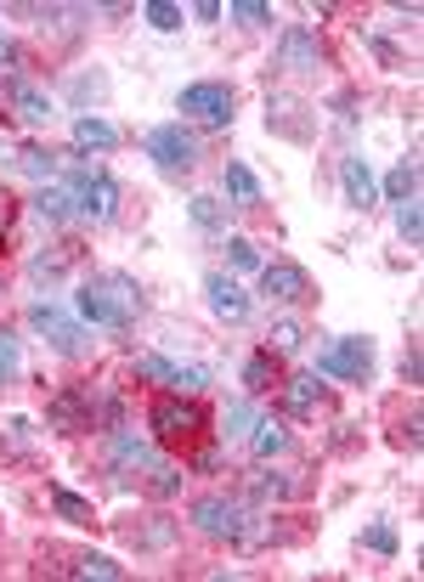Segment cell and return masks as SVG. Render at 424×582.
<instances>
[{"label": "cell", "mask_w": 424, "mask_h": 582, "mask_svg": "<svg viewBox=\"0 0 424 582\" xmlns=\"http://www.w3.org/2000/svg\"><path fill=\"white\" fill-rule=\"evenodd\" d=\"M62 165H69V153H51V147H40V142H28V147L17 153V170L35 176V181H46V187L62 176Z\"/></svg>", "instance_id": "d6986e66"}, {"label": "cell", "mask_w": 424, "mask_h": 582, "mask_svg": "<svg viewBox=\"0 0 424 582\" xmlns=\"http://www.w3.org/2000/svg\"><path fill=\"white\" fill-rule=\"evenodd\" d=\"M108 436H114V464H119V470H153V464H158V447H153V441L130 436V430H119V425H114Z\"/></svg>", "instance_id": "ac0fdd59"}, {"label": "cell", "mask_w": 424, "mask_h": 582, "mask_svg": "<svg viewBox=\"0 0 424 582\" xmlns=\"http://www.w3.org/2000/svg\"><path fill=\"white\" fill-rule=\"evenodd\" d=\"M397 233H402L408 244H419V238H424V215H419V199L397 204Z\"/></svg>", "instance_id": "e575fe53"}, {"label": "cell", "mask_w": 424, "mask_h": 582, "mask_svg": "<svg viewBox=\"0 0 424 582\" xmlns=\"http://www.w3.org/2000/svg\"><path fill=\"white\" fill-rule=\"evenodd\" d=\"M233 108H238V91L226 80H199V85H187L176 96V114L210 124V131H226V124H233Z\"/></svg>", "instance_id": "52a82bcc"}, {"label": "cell", "mask_w": 424, "mask_h": 582, "mask_svg": "<svg viewBox=\"0 0 424 582\" xmlns=\"http://www.w3.org/2000/svg\"><path fill=\"white\" fill-rule=\"evenodd\" d=\"M12 108H17L23 124H51V96L40 85H28V80L12 85Z\"/></svg>", "instance_id": "44dd1931"}, {"label": "cell", "mask_w": 424, "mask_h": 582, "mask_svg": "<svg viewBox=\"0 0 424 582\" xmlns=\"http://www.w3.org/2000/svg\"><path fill=\"white\" fill-rule=\"evenodd\" d=\"M51 509L62 514V521H91V503H85V498H74L69 487H51Z\"/></svg>", "instance_id": "1f68e13d"}, {"label": "cell", "mask_w": 424, "mask_h": 582, "mask_svg": "<svg viewBox=\"0 0 424 582\" xmlns=\"http://www.w3.org/2000/svg\"><path fill=\"white\" fill-rule=\"evenodd\" d=\"M267 351H272V357H295V351H306V322L278 317L272 334H267Z\"/></svg>", "instance_id": "d4e9b609"}, {"label": "cell", "mask_w": 424, "mask_h": 582, "mask_svg": "<svg viewBox=\"0 0 424 582\" xmlns=\"http://www.w3.org/2000/svg\"><path fill=\"white\" fill-rule=\"evenodd\" d=\"M130 543H137V548H170V543H176V526H170V521H158V526H142V532L130 526Z\"/></svg>", "instance_id": "d6a6232c"}, {"label": "cell", "mask_w": 424, "mask_h": 582, "mask_svg": "<svg viewBox=\"0 0 424 582\" xmlns=\"http://www.w3.org/2000/svg\"><path fill=\"white\" fill-rule=\"evenodd\" d=\"M301 114H311L301 96H288V91H272V96H267V131H278V136H288V142H311L317 124L301 119Z\"/></svg>", "instance_id": "5bb4252c"}, {"label": "cell", "mask_w": 424, "mask_h": 582, "mask_svg": "<svg viewBox=\"0 0 424 582\" xmlns=\"http://www.w3.org/2000/svg\"><path fill=\"white\" fill-rule=\"evenodd\" d=\"M226 266H233V272H260L267 261H260V249L244 233H233V238H226Z\"/></svg>", "instance_id": "f546056e"}, {"label": "cell", "mask_w": 424, "mask_h": 582, "mask_svg": "<svg viewBox=\"0 0 424 582\" xmlns=\"http://www.w3.org/2000/svg\"><path fill=\"white\" fill-rule=\"evenodd\" d=\"M402 379L419 384V340H408V357H402Z\"/></svg>", "instance_id": "60d3db41"}, {"label": "cell", "mask_w": 424, "mask_h": 582, "mask_svg": "<svg viewBox=\"0 0 424 582\" xmlns=\"http://www.w3.org/2000/svg\"><path fill=\"white\" fill-rule=\"evenodd\" d=\"M46 425L57 436H80V430H114L119 425V396L103 391V384H69L57 391L46 407Z\"/></svg>", "instance_id": "7a4b0ae2"}, {"label": "cell", "mask_w": 424, "mask_h": 582, "mask_svg": "<svg viewBox=\"0 0 424 582\" xmlns=\"http://www.w3.org/2000/svg\"><path fill=\"white\" fill-rule=\"evenodd\" d=\"M35 215H40L46 226L74 221V204H69V192H62V181H51V187H40V192H35Z\"/></svg>", "instance_id": "484cf974"}, {"label": "cell", "mask_w": 424, "mask_h": 582, "mask_svg": "<svg viewBox=\"0 0 424 582\" xmlns=\"http://www.w3.org/2000/svg\"><path fill=\"white\" fill-rule=\"evenodd\" d=\"M23 317H28V329H35V334L57 351V357H85V329H80V322L62 311L57 300H28Z\"/></svg>", "instance_id": "9c48e42d"}, {"label": "cell", "mask_w": 424, "mask_h": 582, "mask_svg": "<svg viewBox=\"0 0 424 582\" xmlns=\"http://www.w3.org/2000/svg\"><path fill=\"white\" fill-rule=\"evenodd\" d=\"M148 158H153V165L158 170H165V176H192V170H199V158H204V142L199 136H192L187 131V124L176 119V124H158V131L148 136Z\"/></svg>", "instance_id": "8992f818"}, {"label": "cell", "mask_w": 424, "mask_h": 582, "mask_svg": "<svg viewBox=\"0 0 424 582\" xmlns=\"http://www.w3.org/2000/svg\"><path fill=\"white\" fill-rule=\"evenodd\" d=\"M74 306H80L85 322H96V329H130V322L148 311V295L130 272H96V277L80 283Z\"/></svg>", "instance_id": "6da1fadb"}, {"label": "cell", "mask_w": 424, "mask_h": 582, "mask_svg": "<svg viewBox=\"0 0 424 582\" xmlns=\"http://www.w3.org/2000/svg\"><path fill=\"white\" fill-rule=\"evenodd\" d=\"M260 295L278 300V306H306L311 300V277L295 261H267L260 266Z\"/></svg>", "instance_id": "7c38bea8"}, {"label": "cell", "mask_w": 424, "mask_h": 582, "mask_svg": "<svg viewBox=\"0 0 424 582\" xmlns=\"http://www.w3.org/2000/svg\"><path fill=\"white\" fill-rule=\"evenodd\" d=\"M12 379H17V334L0 329V384H12Z\"/></svg>", "instance_id": "8d00e7d4"}, {"label": "cell", "mask_w": 424, "mask_h": 582, "mask_svg": "<svg viewBox=\"0 0 424 582\" xmlns=\"http://www.w3.org/2000/svg\"><path fill=\"white\" fill-rule=\"evenodd\" d=\"M233 17H238L244 28H260V23L272 17V7H267V0H238V7H233Z\"/></svg>", "instance_id": "ab89813d"}, {"label": "cell", "mask_w": 424, "mask_h": 582, "mask_svg": "<svg viewBox=\"0 0 424 582\" xmlns=\"http://www.w3.org/2000/svg\"><path fill=\"white\" fill-rule=\"evenodd\" d=\"M226 7H221V0H199V7H192V17H204V23H215Z\"/></svg>", "instance_id": "b9f144b4"}, {"label": "cell", "mask_w": 424, "mask_h": 582, "mask_svg": "<svg viewBox=\"0 0 424 582\" xmlns=\"http://www.w3.org/2000/svg\"><path fill=\"white\" fill-rule=\"evenodd\" d=\"M187 210H192V221H199V226H204V233H221V221H226V210H221L215 199H204V192H199V199H192Z\"/></svg>", "instance_id": "d590c367"}, {"label": "cell", "mask_w": 424, "mask_h": 582, "mask_svg": "<svg viewBox=\"0 0 424 582\" xmlns=\"http://www.w3.org/2000/svg\"><path fill=\"white\" fill-rule=\"evenodd\" d=\"M7 46H12V40H7V28H0V51H7Z\"/></svg>", "instance_id": "7bdbcfd3"}, {"label": "cell", "mask_w": 424, "mask_h": 582, "mask_svg": "<svg viewBox=\"0 0 424 582\" xmlns=\"http://www.w3.org/2000/svg\"><path fill=\"white\" fill-rule=\"evenodd\" d=\"M249 498L244 492H204V498H192L187 503V521L192 532H204V537H221V543H238L244 526H249Z\"/></svg>", "instance_id": "5b68a950"}, {"label": "cell", "mask_w": 424, "mask_h": 582, "mask_svg": "<svg viewBox=\"0 0 424 582\" xmlns=\"http://www.w3.org/2000/svg\"><path fill=\"white\" fill-rule=\"evenodd\" d=\"M148 492H153V498H176V492H181V470H170L165 459H158V464L148 470Z\"/></svg>", "instance_id": "4dcf8cb0"}, {"label": "cell", "mask_w": 424, "mask_h": 582, "mask_svg": "<svg viewBox=\"0 0 424 582\" xmlns=\"http://www.w3.org/2000/svg\"><path fill=\"white\" fill-rule=\"evenodd\" d=\"M278 396L288 418H317V407H329V384H322V373H288L278 379Z\"/></svg>", "instance_id": "4fadbf2b"}, {"label": "cell", "mask_w": 424, "mask_h": 582, "mask_svg": "<svg viewBox=\"0 0 424 582\" xmlns=\"http://www.w3.org/2000/svg\"><path fill=\"white\" fill-rule=\"evenodd\" d=\"M255 418H260V413H255V402H249V396L226 402V413H221V436H226V441H244V436L255 430Z\"/></svg>", "instance_id": "83f0119b"}, {"label": "cell", "mask_w": 424, "mask_h": 582, "mask_svg": "<svg viewBox=\"0 0 424 582\" xmlns=\"http://www.w3.org/2000/svg\"><path fill=\"white\" fill-rule=\"evenodd\" d=\"M69 560H74V566H62V571H74V577H103V582H119V577H125V566H119L114 555H91V548H74Z\"/></svg>", "instance_id": "cb8c5ba5"}, {"label": "cell", "mask_w": 424, "mask_h": 582, "mask_svg": "<svg viewBox=\"0 0 424 582\" xmlns=\"http://www.w3.org/2000/svg\"><path fill=\"white\" fill-rule=\"evenodd\" d=\"M148 425H153V441H158V447L192 452V447L204 441V430H210V413L192 402V396H158L153 413H148Z\"/></svg>", "instance_id": "277c9868"}, {"label": "cell", "mask_w": 424, "mask_h": 582, "mask_svg": "<svg viewBox=\"0 0 424 582\" xmlns=\"http://www.w3.org/2000/svg\"><path fill=\"white\" fill-rule=\"evenodd\" d=\"M363 548H374V555H397L402 543H397V532H390V526L379 521V526H368V532H363Z\"/></svg>", "instance_id": "74e56055"}, {"label": "cell", "mask_w": 424, "mask_h": 582, "mask_svg": "<svg viewBox=\"0 0 424 582\" xmlns=\"http://www.w3.org/2000/svg\"><path fill=\"white\" fill-rule=\"evenodd\" d=\"M69 261H74V249L69 244H51V249H40L35 261H28V277H35V283H57L62 272H69Z\"/></svg>", "instance_id": "4316f807"}, {"label": "cell", "mask_w": 424, "mask_h": 582, "mask_svg": "<svg viewBox=\"0 0 424 582\" xmlns=\"http://www.w3.org/2000/svg\"><path fill=\"white\" fill-rule=\"evenodd\" d=\"M74 147H96V153L119 147V124L103 119V114H80V119H74Z\"/></svg>", "instance_id": "ffe728a7"}, {"label": "cell", "mask_w": 424, "mask_h": 582, "mask_svg": "<svg viewBox=\"0 0 424 582\" xmlns=\"http://www.w3.org/2000/svg\"><path fill=\"white\" fill-rule=\"evenodd\" d=\"M226 199H233L238 210H255V204H260V176H255L249 165H238V158L226 165Z\"/></svg>", "instance_id": "603a6c76"}, {"label": "cell", "mask_w": 424, "mask_h": 582, "mask_svg": "<svg viewBox=\"0 0 424 582\" xmlns=\"http://www.w3.org/2000/svg\"><path fill=\"white\" fill-rule=\"evenodd\" d=\"M288 441H295V436H288V425H283V418L278 413H267V418H255V430H249V447H255V459H283V452H288Z\"/></svg>", "instance_id": "e0dca14e"}, {"label": "cell", "mask_w": 424, "mask_h": 582, "mask_svg": "<svg viewBox=\"0 0 424 582\" xmlns=\"http://www.w3.org/2000/svg\"><path fill=\"white\" fill-rule=\"evenodd\" d=\"M311 373L363 384V379L374 373V345H368L363 334H340V340H329V345L317 351V368H311Z\"/></svg>", "instance_id": "30bf717a"}, {"label": "cell", "mask_w": 424, "mask_h": 582, "mask_svg": "<svg viewBox=\"0 0 424 582\" xmlns=\"http://www.w3.org/2000/svg\"><path fill=\"white\" fill-rule=\"evenodd\" d=\"M69 181H62V192H69V204H74V221H91V226H108L119 215V181L103 170V165H91V158L69 153Z\"/></svg>", "instance_id": "3957f363"}, {"label": "cell", "mask_w": 424, "mask_h": 582, "mask_svg": "<svg viewBox=\"0 0 424 582\" xmlns=\"http://www.w3.org/2000/svg\"><path fill=\"white\" fill-rule=\"evenodd\" d=\"M278 379H283V368H278L272 351H260V357H249V363H244V391H249V396L278 391Z\"/></svg>", "instance_id": "7402d4cb"}, {"label": "cell", "mask_w": 424, "mask_h": 582, "mask_svg": "<svg viewBox=\"0 0 424 582\" xmlns=\"http://www.w3.org/2000/svg\"><path fill=\"white\" fill-rule=\"evenodd\" d=\"M142 17L158 28V35H176V28H181V7H170V0H153V7H148Z\"/></svg>", "instance_id": "836d02e7"}, {"label": "cell", "mask_w": 424, "mask_h": 582, "mask_svg": "<svg viewBox=\"0 0 424 582\" xmlns=\"http://www.w3.org/2000/svg\"><path fill=\"white\" fill-rule=\"evenodd\" d=\"M278 69H283V74H301V80L322 69V40L311 35L306 23H288V28H283V40H278Z\"/></svg>", "instance_id": "8fae6325"}, {"label": "cell", "mask_w": 424, "mask_h": 582, "mask_svg": "<svg viewBox=\"0 0 424 582\" xmlns=\"http://www.w3.org/2000/svg\"><path fill=\"white\" fill-rule=\"evenodd\" d=\"M340 187H345V204L351 210H374L379 204V181L368 170V158H356V153L340 158Z\"/></svg>", "instance_id": "2e32d148"}, {"label": "cell", "mask_w": 424, "mask_h": 582, "mask_svg": "<svg viewBox=\"0 0 424 582\" xmlns=\"http://www.w3.org/2000/svg\"><path fill=\"white\" fill-rule=\"evenodd\" d=\"M385 199H390V204H408V199H419V165H413V158H402V165L385 176Z\"/></svg>", "instance_id": "f1b7e54d"}, {"label": "cell", "mask_w": 424, "mask_h": 582, "mask_svg": "<svg viewBox=\"0 0 424 582\" xmlns=\"http://www.w3.org/2000/svg\"><path fill=\"white\" fill-rule=\"evenodd\" d=\"M238 492H244L249 503H295V498L311 492V475H306V470H272L267 459H260L255 470H244Z\"/></svg>", "instance_id": "ba28073f"}, {"label": "cell", "mask_w": 424, "mask_h": 582, "mask_svg": "<svg viewBox=\"0 0 424 582\" xmlns=\"http://www.w3.org/2000/svg\"><path fill=\"white\" fill-rule=\"evenodd\" d=\"M204 295H210V311H215L221 322H233V329H238V322H249V295H244V288L226 277V272H210V277H204Z\"/></svg>", "instance_id": "9a60e30c"}, {"label": "cell", "mask_w": 424, "mask_h": 582, "mask_svg": "<svg viewBox=\"0 0 424 582\" xmlns=\"http://www.w3.org/2000/svg\"><path fill=\"white\" fill-rule=\"evenodd\" d=\"M69 91H74V103H103V96H108V80H103V74H91V80L80 74Z\"/></svg>", "instance_id": "f35d334b"}]
</instances>
